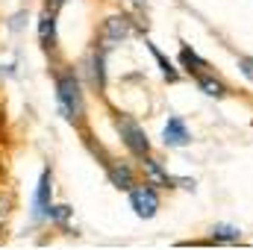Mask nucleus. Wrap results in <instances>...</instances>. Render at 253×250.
<instances>
[{
	"label": "nucleus",
	"mask_w": 253,
	"mask_h": 250,
	"mask_svg": "<svg viewBox=\"0 0 253 250\" xmlns=\"http://www.w3.org/2000/svg\"><path fill=\"white\" fill-rule=\"evenodd\" d=\"M56 100H59V109L68 121H80L83 115V94H80V83L74 74H62L56 80Z\"/></svg>",
	"instance_id": "1"
},
{
	"label": "nucleus",
	"mask_w": 253,
	"mask_h": 250,
	"mask_svg": "<svg viewBox=\"0 0 253 250\" xmlns=\"http://www.w3.org/2000/svg\"><path fill=\"white\" fill-rule=\"evenodd\" d=\"M115 129L121 132V138H124V144L135 153V156H147V135H144V129L135 124L129 115H118L115 118Z\"/></svg>",
	"instance_id": "2"
},
{
	"label": "nucleus",
	"mask_w": 253,
	"mask_h": 250,
	"mask_svg": "<svg viewBox=\"0 0 253 250\" xmlns=\"http://www.w3.org/2000/svg\"><path fill=\"white\" fill-rule=\"evenodd\" d=\"M129 200H132V209H135V215H138V218H153V215H156V209H159V197H156V191H153L150 186L132 188Z\"/></svg>",
	"instance_id": "3"
},
{
	"label": "nucleus",
	"mask_w": 253,
	"mask_h": 250,
	"mask_svg": "<svg viewBox=\"0 0 253 250\" xmlns=\"http://www.w3.org/2000/svg\"><path fill=\"white\" fill-rule=\"evenodd\" d=\"M33 215L36 218H50V171H44L42 180H39L36 200H33Z\"/></svg>",
	"instance_id": "4"
},
{
	"label": "nucleus",
	"mask_w": 253,
	"mask_h": 250,
	"mask_svg": "<svg viewBox=\"0 0 253 250\" xmlns=\"http://www.w3.org/2000/svg\"><path fill=\"white\" fill-rule=\"evenodd\" d=\"M162 135H165V144H171V147H183V144H189V129L186 124L180 121V118H168V124L162 129Z\"/></svg>",
	"instance_id": "5"
},
{
	"label": "nucleus",
	"mask_w": 253,
	"mask_h": 250,
	"mask_svg": "<svg viewBox=\"0 0 253 250\" xmlns=\"http://www.w3.org/2000/svg\"><path fill=\"white\" fill-rule=\"evenodd\" d=\"M39 39H42V47H53L56 44V18H53V9L42 12V18H39Z\"/></svg>",
	"instance_id": "6"
},
{
	"label": "nucleus",
	"mask_w": 253,
	"mask_h": 250,
	"mask_svg": "<svg viewBox=\"0 0 253 250\" xmlns=\"http://www.w3.org/2000/svg\"><path fill=\"white\" fill-rule=\"evenodd\" d=\"M126 33H129L126 18H109L106 27H103V42H106V44H115V42L126 39Z\"/></svg>",
	"instance_id": "7"
},
{
	"label": "nucleus",
	"mask_w": 253,
	"mask_h": 250,
	"mask_svg": "<svg viewBox=\"0 0 253 250\" xmlns=\"http://www.w3.org/2000/svg\"><path fill=\"white\" fill-rule=\"evenodd\" d=\"M197 80V85L209 94V97H224L227 91H224V83L221 80H215V77H209V74H200V77H194Z\"/></svg>",
	"instance_id": "8"
},
{
	"label": "nucleus",
	"mask_w": 253,
	"mask_h": 250,
	"mask_svg": "<svg viewBox=\"0 0 253 250\" xmlns=\"http://www.w3.org/2000/svg\"><path fill=\"white\" fill-rule=\"evenodd\" d=\"M180 59H183V65L189 68V74H194V77H200V74H206V62L194 53V50H189V47H183L180 50Z\"/></svg>",
	"instance_id": "9"
},
{
	"label": "nucleus",
	"mask_w": 253,
	"mask_h": 250,
	"mask_svg": "<svg viewBox=\"0 0 253 250\" xmlns=\"http://www.w3.org/2000/svg\"><path fill=\"white\" fill-rule=\"evenodd\" d=\"M144 174H147L156 186H171V177L159 168V162H156V159H147V156H144Z\"/></svg>",
	"instance_id": "10"
},
{
	"label": "nucleus",
	"mask_w": 253,
	"mask_h": 250,
	"mask_svg": "<svg viewBox=\"0 0 253 250\" xmlns=\"http://www.w3.org/2000/svg\"><path fill=\"white\" fill-rule=\"evenodd\" d=\"M212 242H239L242 239V230L239 227H230V224H218V227H212V236H209Z\"/></svg>",
	"instance_id": "11"
},
{
	"label": "nucleus",
	"mask_w": 253,
	"mask_h": 250,
	"mask_svg": "<svg viewBox=\"0 0 253 250\" xmlns=\"http://www.w3.org/2000/svg\"><path fill=\"white\" fill-rule=\"evenodd\" d=\"M109 180L118 188H132V174H129L126 165H112V168H109Z\"/></svg>",
	"instance_id": "12"
},
{
	"label": "nucleus",
	"mask_w": 253,
	"mask_h": 250,
	"mask_svg": "<svg viewBox=\"0 0 253 250\" xmlns=\"http://www.w3.org/2000/svg\"><path fill=\"white\" fill-rule=\"evenodd\" d=\"M147 47H150V53L156 56V62H159V68H162V74H165L168 80H177V71H174V68H171V62L159 53V47H156V44H147Z\"/></svg>",
	"instance_id": "13"
},
{
	"label": "nucleus",
	"mask_w": 253,
	"mask_h": 250,
	"mask_svg": "<svg viewBox=\"0 0 253 250\" xmlns=\"http://www.w3.org/2000/svg\"><path fill=\"white\" fill-rule=\"evenodd\" d=\"M91 77H94V83L103 88V83H106V77H103V53H97V50H94V56H91Z\"/></svg>",
	"instance_id": "14"
},
{
	"label": "nucleus",
	"mask_w": 253,
	"mask_h": 250,
	"mask_svg": "<svg viewBox=\"0 0 253 250\" xmlns=\"http://www.w3.org/2000/svg\"><path fill=\"white\" fill-rule=\"evenodd\" d=\"M65 3H68V0H47V6H50V9H53V12H56V9H59V6H65Z\"/></svg>",
	"instance_id": "15"
}]
</instances>
